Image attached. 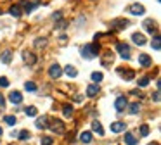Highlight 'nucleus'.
Wrapping results in <instances>:
<instances>
[{
    "label": "nucleus",
    "mask_w": 161,
    "mask_h": 145,
    "mask_svg": "<svg viewBox=\"0 0 161 145\" xmlns=\"http://www.w3.org/2000/svg\"><path fill=\"white\" fill-rule=\"evenodd\" d=\"M52 17H54V19H61V14H59V12H56V14H54Z\"/></svg>",
    "instance_id": "a19ab883"
},
{
    "label": "nucleus",
    "mask_w": 161,
    "mask_h": 145,
    "mask_svg": "<svg viewBox=\"0 0 161 145\" xmlns=\"http://www.w3.org/2000/svg\"><path fill=\"white\" fill-rule=\"evenodd\" d=\"M9 14L14 16V17H21V9H19V5H11V9H9Z\"/></svg>",
    "instance_id": "a211bd4d"
},
{
    "label": "nucleus",
    "mask_w": 161,
    "mask_h": 145,
    "mask_svg": "<svg viewBox=\"0 0 161 145\" xmlns=\"http://www.w3.org/2000/svg\"><path fill=\"white\" fill-rule=\"evenodd\" d=\"M151 47H153L154 50H159V48H161V38L158 36V35L153 38V43H151Z\"/></svg>",
    "instance_id": "393cba45"
},
{
    "label": "nucleus",
    "mask_w": 161,
    "mask_h": 145,
    "mask_svg": "<svg viewBox=\"0 0 161 145\" xmlns=\"http://www.w3.org/2000/svg\"><path fill=\"white\" fill-rule=\"evenodd\" d=\"M102 78H104V76H102V73H97V71H95V73H92V81H102Z\"/></svg>",
    "instance_id": "c756f323"
},
{
    "label": "nucleus",
    "mask_w": 161,
    "mask_h": 145,
    "mask_svg": "<svg viewBox=\"0 0 161 145\" xmlns=\"http://www.w3.org/2000/svg\"><path fill=\"white\" fill-rule=\"evenodd\" d=\"M128 12L133 14V16H142L144 12H146V9H144V5H140V4H132V5H128Z\"/></svg>",
    "instance_id": "20e7f679"
},
{
    "label": "nucleus",
    "mask_w": 161,
    "mask_h": 145,
    "mask_svg": "<svg viewBox=\"0 0 161 145\" xmlns=\"http://www.w3.org/2000/svg\"><path fill=\"white\" fill-rule=\"evenodd\" d=\"M9 100H11L12 104H21V102H23L21 92H11V93H9Z\"/></svg>",
    "instance_id": "f8f14e48"
},
{
    "label": "nucleus",
    "mask_w": 161,
    "mask_h": 145,
    "mask_svg": "<svg viewBox=\"0 0 161 145\" xmlns=\"http://www.w3.org/2000/svg\"><path fill=\"white\" fill-rule=\"evenodd\" d=\"M127 130V123H123V121H114V123H111V131L113 133H121V131Z\"/></svg>",
    "instance_id": "0eeeda50"
},
{
    "label": "nucleus",
    "mask_w": 161,
    "mask_h": 145,
    "mask_svg": "<svg viewBox=\"0 0 161 145\" xmlns=\"http://www.w3.org/2000/svg\"><path fill=\"white\" fill-rule=\"evenodd\" d=\"M49 75H50V78H54V80H57L63 75V69H61L59 64H52V66L49 67Z\"/></svg>",
    "instance_id": "423d86ee"
},
{
    "label": "nucleus",
    "mask_w": 161,
    "mask_h": 145,
    "mask_svg": "<svg viewBox=\"0 0 161 145\" xmlns=\"http://www.w3.org/2000/svg\"><path fill=\"white\" fill-rule=\"evenodd\" d=\"M4 121L9 124V126H14V124L18 123V119H16V116H5V118H4Z\"/></svg>",
    "instance_id": "a878e982"
},
{
    "label": "nucleus",
    "mask_w": 161,
    "mask_h": 145,
    "mask_svg": "<svg viewBox=\"0 0 161 145\" xmlns=\"http://www.w3.org/2000/svg\"><path fill=\"white\" fill-rule=\"evenodd\" d=\"M132 40H133L137 45H144V43H146V36H144L142 33H133V35H132Z\"/></svg>",
    "instance_id": "dca6fc26"
},
{
    "label": "nucleus",
    "mask_w": 161,
    "mask_h": 145,
    "mask_svg": "<svg viewBox=\"0 0 161 145\" xmlns=\"http://www.w3.org/2000/svg\"><path fill=\"white\" fill-rule=\"evenodd\" d=\"M118 75L121 76L123 80H127V81H130V80H133V71H123V69H118Z\"/></svg>",
    "instance_id": "2eb2a0df"
},
{
    "label": "nucleus",
    "mask_w": 161,
    "mask_h": 145,
    "mask_svg": "<svg viewBox=\"0 0 161 145\" xmlns=\"http://www.w3.org/2000/svg\"><path fill=\"white\" fill-rule=\"evenodd\" d=\"M140 135H142V137H147V135H149V126H147V124H142V126H140Z\"/></svg>",
    "instance_id": "c9c22d12"
},
{
    "label": "nucleus",
    "mask_w": 161,
    "mask_h": 145,
    "mask_svg": "<svg viewBox=\"0 0 161 145\" xmlns=\"http://www.w3.org/2000/svg\"><path fill=\"white\" fill-rule=\"evenodd\" d=\"M114 60V56H113V52L111 50H108V52L102 56V59H101V62H102V66H109V64Z\"/></svg>",
    "instance_id": "ddd939ff"
},
{
    "label": "nucleus",
    "mask_w": 161,
    "mask_h": 145,
    "mask_svg": "<svg viewBox=\"0 0 161 145\" xmlns=\"http://www.w3.org/2000/svg\"><path fill=\"white\" fill-rule=\"evenodd\" d=\"M47 45V40L45 38H37V41H35V47L40 48V47H45Z\"/></svg>",
    "instance_id": "2f4dec72"
},
{
    "label": "nucleus",
    "mask_w": 161,
    "mask_h": 145,
    "mask_svg": "<svg viewBox=\"0 0 161 145\" xmlns=\"http://www.w3.org/2000/svg\"><path fill=\"white\" fill-rule=\"evenodd\" d=\"M30 137H31V135H30V131H28V130H23L21 133H19V138H21V140H28Z\"/></svg>",
    "instance_id": "f704fd0d"
},
{
    "label": "nucleus",
    "mask_w": 161,
    "mask_h": 145,
    "mask_svg": "<svg viewBox=\"0 0 161 145\" xmlns=\"http://www.w3.org/2000/svg\"><path fill=\"white\" fill-rule=\"evenodd\" d=\"M23 7H24V12H31L35 7H37V4H30V2H23Z\"/></svg>",
    "instance_id": "bb28decb"
},
{
    "label": "nucleus",
    "mask_w": 161,
    "mask_h": 145,
    "mask_svg": "<svg viewBox=\"0 0 161 145\" xmlns=\"http://www.w3.org/2000/svg\"><path fill=\"white\" fill-rule=\"evenodd\" d=\"M54 140L52 137H42V145H52Z\"/></svg>",
    "instance_id": "473e14b6"
},
{
    "label": "nucleus",
    "mask_w": 161,
    "mask_h": 145,
    "mask_svg": "<svg viewBox=\"0 0 161 145\" xmlns=\"http://www.w3.org/2000/svg\"><path fill=\"white\" fill-rule=\"evenodd\" d=\"M142 26H144V30H146L147 33H156V26H154V21H153V19H146Z\"/></svg>",
    "instance_id": "4468645a"
},
{
    "label": "nucleus",
    "mask_w": 161,
    "mask_h": 145,
    "mask_svg": "<svg viewBox=\"0 0 161 145\" xmlns=\"http://www.w3.org/2000/svg\"><path fill=\"white\" fill-rule=\"evenodd\" d=\"M92 133H90V131H83L82 135H80V140L83 142V143H90V142H92Z\"/></svg>",
    "instance_id": "6ab92c4d"
},
{
    "label": "nucleus",
    "mask_w": 161,
    "mask_h": 145,
    "mask_svg": "<svg viewBox=\"0 0 161 145\" xmlns=\"http://www.w3.org/2000/svg\"><path fill=\"white\" fill-rule=\"evenodd\" d=\"M5 107V100H4V97L0 95V109H4Z\"/></svg>",
    "instance_id": "4c0bfd02"
},
{
    "label": "nucleus",
    "mask_w": 161,
    "mask_h": 145,
    "mask_svg": "<svg viewBox=\"0 0 161 145\" xmlns=\"http://www.w3.org/2000/svg\"><path fill=\"white\" fill-rule=\"evenodd\" d=\"M125 142H127V145H137V142H139V140H137L132 133H127V135H125Z\"/></svg>",
    "instance_id": "4be33fe9"
},
{
    "label": "nucleus",
    "mask_w": 161,
    "mask_h": 145,
    "mask_svg": "<svg viewBox=\"0 0 161 145\" xmlns=\"http://www.w3.org/2000/svg\"><path fill=\"white\" fill-rule=\"evenodd\" d=\"M137 83H139V86H147V85H149V76H144V78H140Z\"/></svg>",
    "instance_id": "72a5a7b5"
},
{
    "label": "nucleus",
    "mask_w": 161,
    "mask_h": 145,
    "mask_svg": "<svg viewBox=\"0 0 161 145\" xmlns=\"http://www.w3.org/2000/svg\"><path fill=\"white\" fill-rule=\"evenodd\" d=\"M2 133H4V131H2V128H0V137H2Z\"/></svg>",
    "instance_id": "79ce46f5"
},
{
    "label": "nucleus",
    "mask_w": 161,
    "mask_h": 145,
    "mask_svg": "<svg viewBox=\"0 0 161 145\" xmlns=\"http://www.w3.org/2000/svg\"><path fill=\"white\" fill-rule=\"evenodd\" d=\"M139 64L142 67H149L151 64H153V60H151V57L147 56V54H140L139 56Z\"/></svg>",
    "instance_id": "9b49d317"
},
{
    "label": "nucleus",
    "mask_w": 161,
    "mask_h": 145,
    "mask_svg": "<svg viewBox=\"0 0 161 145\" xmlns=\"http://www.w3.org/2000/svg\"><path fill=\"white\" fill-rule=\"evenodd\" d=\"M127 105H128V100H127V97H123V95L118 97L116 102H114V107H116V111H118V112H123Z\"/></svg>",
    "instance_id": "39448f33"
},
{
    "label": "nucleus",
    "mask_w": 161,
    "mask_h": 145,
    "mask_svg": "<svg viewBox=\"0 0 161 145\" xmlns=\"http://www.w3.org/2000/svg\"><path fill=\"white\" fill-rule=\"evenodd\" d=\"M92 130H94L97 135H101V137L104 135V130H102V124L99 123V121H92Z\"/></svg>",
    "instance_id": "f3484780"
},
{
    "label": "nucleus",
    "mask_w": 161,
    "mask_h": 145,
    "mask_svg": "<svg viewBox=\"0 0 161 145\" xmlns=\"http://www.w3.org/2000/svg\"><path fill=\"white\" fill-rule=\"evenodd\" d=\"M11 59H12V52H11V50H5V52L2 54V62L9 64V62H11Z\"/></svg>",
    "instance_id": "5701e85b"
},
{
    "label": "nucleus",
    "mask_w": 161,
    "mask_h": 145,
    "mask_svg": "<svg viewBox=\"0 0 161 145\" xmlns=\"http://www.w3.org/2000/svg\"><path fill=\"white\" fill-rule=\"evenodd\" d=\"M99 93V86L97 85H90L88 88H87V95L88 97H95Z\"/></svg>",
    "instance_id": "412c9836"
},
{
    "label": "nucleus",
    "mask_w": 161,
    "mask_h": 145,
    "mask_svg": "<svg viewBox=\"0 0 161 145\" xmlns=\"http://www.w3.org/2000/svg\"><path fill=\"white\" fill-rule=\"evenodd\" d=\"M75 100H76V102H82V100H83L82 95H76V97H75Z\"/></svg>",
    "instance_id": "ea45409f"
},
{
    "label": "nucleus",
    "mask_w": 161,
    "mask_h": 145,
    "mask_svg": "<svg viewBox=\"0 0 161 145\" xmlns=\"http://www.w3.org/2000/svg\"><path fill=\"white\" fill-rule=\"evenodd\" d=\"M139 111H140V105L137 104V102H133V104L130 105V114H137Z\"/></svg>",
    "instance_id": "7c9ffc66"
},
{
    "label": "nucleus",
    "mask_w": 161,
    "mask_h": 145,
    "mask_svg": "<svg viewBox=\"0 0 161 145\" xmlns=\"http://www.w3.org/2000/svg\"><path fill=\"white\" fill-rule=\"evenodd\" d=\"M97 54H99V45L97 43H88L82 48V56L85 57V59H94Z\"/></svg>",
    "instance_id": "f257e3e1"
},
{
    "label": "nucleus",
    "mask_w": 161,
    "mask_h": 145,
    "mask_svg": "<svg viewBox=\"0 0 161 145\" xmlns=\"http://www.w3.org/2000/svg\"><path fill=\"white\" fill-rule=\"evenodd\" d=\"M63 112H64V116H66V118H69V116H73V105H69V104H64V105H63Z\"/></svg>",
    "instance_id": "b1692460"
},
{
    "label": "nucleus",
    "mask_w": 161,
    "mask_h": 145,
    "mask_svg": "<svg viewBox=\"0 0 161 145\" xmlns=\"http://www.w3.org/2000/svg\"><path fill=\"white\" fill-rule=\"evenodd\" d=\"M116 50L120 52V56L123 57V59H130V47H128L127 43H118L116 45Z\"/></svg>",
    "instance_id": "7ed1b4c3"
},
{
    "label": "nucleus",
    "mask_w": 161,
    "mask_h": 145,
    "mask_svg": "<svg viewBox=\"0 0 161 145\" xmlns=\"http://www.w3.org/2000/svg\"><path fill=\"white\" fill-rule=\"evenodd\" d=\"M49 128L54 131V133H57V135H63L64 131H66V128H64V123L61 121V119H52L49 123Z\"/></svg>",
    "instance_id": "f03ea898"
},
{
    "label": "nucleus",
    "mask_w": 161,
    "mask_h": 145,
    "mask_svg": "<svg viewBox=\"0 0 161 145\" xmlns=\"http://www.w3.org/2000/svg\"><path fill=\"white\" fill-rule=\"evenodd\" d=\"M111 26H114V28H118V30H125V28L128 26V21L127 19H113L111 21Z\"/></svg>",
    "instance_id": "1a4fd4ad"
},
{
    "label": "nucleus",
    "mask_w": 161,
    "mask_h": 145,
    "mask_svg": "<svg viewBox=\"0 0 161 145\" xmlns=\"http://www.w3.org/2000/svg\"><path fill=\"white\" fill-rule=\"evenodd\" d=\"M0 86H9V80L5 78V76H2V78H0Z\"/></svg>",
    "instance_id": "e433bc0d"
},
{
    "label": "nucleus",
    "mask_w": 161,
    "mask_h": 145,
    "mask_svg": "<svg viewBox=\"0 0 161 145\" xmlns=\"http://www.w3.org/2000/svg\"><path fill=\"white\" fill-rule=\"evenodd\" d=\"M64 73H66V75L69 76V78H76V76H78V71H76L73 66H66V69H64Z\"/></svg>",
    "instance_id": "aec40b11"
},
{
    "label": "nucleus",
    "mask_w": 161,
    "mask_h": 145,
    "mask_svg": "<svg viewBox=\"0 0 161 145\" xmlns=\"http://www.w3.org/2000/svg\"><path fill=\"white\" fill-rule=\"evenodd\" d=\"M153 99H154L156 102H159V92H156V93H154V95H153Z\"/></svg>",
    "instance_id": "58836bf2"
},
{
    "label": "nucleus",
    "mask_w": 161,
    "mask_h": 145,
    "mask_svg": "<svg viewBox=\"0 0 161 145\" xmlns=\"http://www.w3.org/2000/svg\"><path fill=\"white\" fill-rule=\"evenodd\" d=\"M23 60H24L26 64H30V66H33V64L37 62V57H35L33 52H28V50H24V52H23Z\"/></svg>",
    "instance_id": "6e6552de"
},
{
    "label": "nucleus",
    "mask_w": 161,
    "mask_h": 145,
    "mask_svg": "<svg viewBox=\"0 0 161 145\" xmlns=\"http://www.w3.org/2000/svg\"><path fill=\"white\" fill-rule=\"evenodd\" d=\"M47 121H49V118H47V116H42V118L37 119L35 126H37L38 130H45V128H49V123H47Z\"/></svg>",
    "instance_id": "9d476101"
},
{
    "label": "nucleus",
    "mask_w": 161,
    "mask_h": 145,
    "mask_svg": "<svg viewBox=\"0 0 161 145\" xmlns=\"http://www.w3.org/2000/svg\"><path fill=\"white\" fill-rule=\"evenodd\" d=\"M24 112H26V116H37V107H33V105H30V107L24 109Z\"/></svg>",
    "instance_id": "cd10ccee"
},
{
    "label": "nucleus",
    "mask_w": 161,
    "mask_h": 145,
    "mask_svg": "<svg viewBox=\"0 0 161 145\" xmlns=\"http://www.w3.org/2000/svg\"><path fill=\"white\" fill-rule=\"evenodd\" d=\"M24 88H26L28 92H35V90H37V85H35L33 81H26L24 83Z\"/></svg>",
    "instance_id": "c85d7f7f"
}]
</instances>
